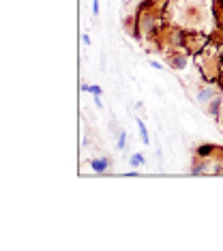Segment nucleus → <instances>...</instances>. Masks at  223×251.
<instances>
[{"instance_id":"1","label":"nucleus","mask_w":223,"mask_h":251,"mask_svg":"<svg viewBox=\"0 0 223 251\" xmlns=\"http://www.w3.org/2000/svg\"><path fill=\"white\" fill-rule=\"evenodd\" d=\"M221 90H223V86L219 82H206V84H202V86L198 88V95H196V103L199 105V107H208V103L215 99L217 95H221Z\"/></svg>"},{"instance_id":"2","label":"nucleus","mask_w":223,"mask_h":251,"mask_svg":"<svg viewBox=\"0 0 223 251\" xmlns=\"http://www.w3.org/2000/svg\"><path fill=\"white\" fill-rule=\"evenodd\" d=\"M208 41H210V35H204V32H199V30H187L185 50L189 54L198 56L206 48V45H208Z\"/></svg>"},{"instance_id":"3","label":"nucleus","mask_w":223,"mask_h":251,"mask_svg":"<svg viewBox=\"0 0 223 251\" xmlns=\"http://www.w3.org/2000/svg\"><path fill=\"white\" fill-rule=\"evenodd\" d=\"M202 20H204L202 0H196V4L182 9V24L185 26H198V24H202Z\"/></svg>"},{"instance_id":"4","label":"nucleus","mask_w":223,"mask_h":251,"mask_svg":"<svg viewBox=\"0 0 223 251\" xmlns=\"http://www.w3.org/2000/svg\"><path fill=\"white\" fill-rule=\"evenodd\" d=\"M187 60H189V56H187V54H180V50L168 52V56H165V62H168L172 69H176V71L185 69V67H187Z\"/></svg>"},{"instance_id":"5","label":"nucleus","mask_w":223,"mask_h":251,"mask_svg":"<svg viewBox=\"0 0 223 251\" xmlns=\"http://www.w3.org/2000/svg\"><path fill=\"white\" fill-rule=\"evenodd\" d=\"M90 168H93V172H97V174H105L107 168H110V157H95L93 161H90Z\"/></svg>"},{"instance_id":"6","label":"nucleus","mask_w":223,"mask_h":251,"mask_svg":"<svg viewBox=\"0 0 223 251\" xmlns=\"http://www.w3.org/2000/svg\"><path fill=\"white\" fill-rule=\"evenodd\" d=\"M221 107H223V97H221V95H217L215 99L208 103V107H206V114H208V116H213L215 121H217V118H219Z\"/></svg>"},{"instance_id":"7","label":"nucleus","mask_w":223,"mask_h":251,"mask_svg":"<svg viewBox=\"0 0 223 251\" xmlns=\"http://www.w3.org/2000/svg\"><path fill=\"white\" fill-rule=\"evenodd\" d=\"M217 144H199L196 146V157L198 159H208L210 155H215V151H217Z\"/></svg>"},{"instance_id":"8","label":"nucleus","mask_w":223,"mask_h":251,"mask_svg":"<svg viewBox=\"0 0 223 251\" xmlns=\"http://www.w3.org/2000/svg\"><path fill=\"white\" fill-rule=\"evenodd\" d=\"M144 163H146V157L142 155V152H133V155L129 157V165H131V168H142Z\"/></svg>"},{"instance_id":"9","label":"nucleus","mask_w":223,"mask_h":251,"mask_svg":"<svg viewBox=\"0 0 223 251\" xmlns=\"http://www.w3.org/2000/svg\"><path fill=\"white\" fill-rule=\"evenodd\" d=\"M137 129H140V140H142V142H144V144L148 146V144H150V138H148V131H146V125H144V123H142V121H140V118H137Z\"/></svg>"},{"instance_id":"10","label":"nucleus","mask_w":223,"mask_h":251,"mask_svg":"<svg viewBox=\"0 0 223 251\" xmlns=\"http://www.w3.org/2000/svg\"><path fill=\"white\" fill-rule=\"evenodd\" d=\"M124 146H127V131H120L118 140H116V148L118 151H124Z\"/></svg>"},{"instance_id":"11","label":"nucleus","mask_w":223,"mask_h":251,"mask_svg":"<svg viewBox=\"0 0 223 251\" xmlns=\"http://www.w3.org/2000/svg\"><path fill=\"white\" fill-rule=\"evenodd\" d=\"M90 93H93V97H101V86H93V84H90Z\"/></svg>"},{"instance_id":"12","label":"nucleus","mask_w":223,"mask_h":251,"mask_svg":"<svg viewBox=\"0 0 223 251\" xmlns=\"http://www.w3.org/2000/svg\"><path fill=\"white\" fill-rule=\"evenodd\" d=\"M150 67H152V69H157V71H161V69H163V65H161V62H157V60H152V62H150Z\"/></svg>"},{"instance_id":"13","label":"nucleus","mask_w":223,"mask_h":251,"mask_svg":"<svg viewBox=\"0 0 223 251\" xmlns=\"http://www.w3.org/2000/svg\"><path fill=\"white\" fill-rule=\"evenodd\" d=\"M93 13L99 15V0H93Z\"/></svg>"},{"instance_id":"14","label":"nucleus","mask_w":223,"mask_h":251,"mask_svg":"<svg viewBox=\"0 0 223 251\" xmlns=\"http://www.w3.org/2000/svg\"><path fill=\"white\" fill-rule=\"evenodd\" d=\"M79 90H82V93H90V84H82Z\"/></svg>"},{"instance_id":"15","label":"nucleus","mask_w":223,"mask_h":251,"mask_svg":"<svg viewBox=\"0 0 223 251\" xmlns=\"http://www.w3.org/2000/svg\"><path fill=\"white\" fill-rule=\"evenodd\" d=\"M82 43L84 45H90V37L88 35H82Z\"/></svg>"},{"instance_id":"16","label":"nucleus","mask_w":223,"mask_h":251,"mask_svg":"<svg viewBox=\"0 0 223 251\" xmlns=\"http://www.w3.org/2000/svg\"><path fill=\"white\" fill-rule=\"evenodd\" d=\"M217 121H219V125L223 127V107H221V112H219V118H217Z\"/></svg>"},{"instance_id":"17","label":"nucleus","mask_w":223,"mask_h":251,"mask_svg":"<svg viewBox=\"0 0 223 251\" xmlns=\"http://www.w3.org/2000/svg\"><path fill=\"white\" fill-rule=\"evenodd\" d=\"M219 84L223 86V60H221V77H219Z\"/></svg>"}]
</instances>
